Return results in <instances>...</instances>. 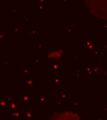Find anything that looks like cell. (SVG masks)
I'll return each mask as SVG.
<instances>
[{
	"instance_id": "6da1fadb",
	"label": "cell",
	"mask_w": 107,
	"mask_h": 120,
	"mask_svg": "<svg viewBox=\"0 0 107 120\" xmlns=\"http://www.w3.org/2000/svg\"><path fill=\"white\" fill-rule=\"evenodd\" d=\"M19 99L20 101L31 102L33 100L32 96L29 94H23L19 95Z\"/></svg>"
},
{
	"instance_id": "7a4b0ae2",
	"label": "cell",
	"mask_w": 107,
	"mask_h": 120,
	"mask_svg": "<svg viewBox=\"0 0 107 120\" xmlns=\"http://www.w3.org/2000/svg\"><path fill=\"white\" fill-rule=\"evenodd\" d=\"M21 72L22 75L26 76H30L31 75V70L30 67H23L21 68Z\"/></svg>"
},
{
	"instance_id": "3957f363",
	"label": "cell",
	"mask_w": 107,
	"mask_h": 120,
	"mask_svg": "<svg viewBox=\"0 0 107 120\" xmlns=\"http://www.w3.org/2000/svg\"><path fill=\"white\" fill-rule=\"evenodd\" d=\"M33 110L28 109L26 110V118L27 120H31L33 119Z\"/></svg>"
},
{
	"instance_id": "277c9868",
	"label": "cell",
	"mask_w": 107,
	"mask_h": 120,
	"mask_svg": "<svg viewBox=\"0 0 107 120\" xmlns=\"http://www.w3.org/2000/svg\"><path fill=\"white\" fill-rule=\"evenodd\" d=\"M18 104L16 102H13L10 103V107L13 109L15 110L16 109H18L19 107Z\"/></svg>"
},
{
	"instance_id": "5b68a950",
	"label": "cell",
	"mask_w": 107,
	"mask_h": 120,
	"mask_svg": "<svg viewBox=\"0 0 107 120\" xmlns=\"http://www.w3.org/2000/svg\"><path fill=\"white\" fill-rule=\"evenodd\" d=\"M26 84L28 87H32L33 86V81L31 79H27L26 80Z\"/></svg>"
},
{
	"instance_id": "8992f818",
	"label": "cell",
	"mask_w": 107,
	"mask_h": 120,
	"mask_svg": "<svg viewBox=\"0 0 107 120\" xmlns=\"http://www.w3.org/2000/svg\"><path fill=\"white\" fill-rule=\"evenodd\" d=\"M20 115V113L17 110H14L12 112V116L15 117H18Z\"/></svg>"
},
{
	"instance_id": "52a82bcc",
	"label": "cell",
	"mask_w": 107,
	"mask_h": 120,
	"mask_svg": "<svg viewBox=\"0 0 107 120\" xmlns=\"http://www.w3.org/2000/svg\"><path fill=\"white\" fill-rule=\"evenodd\" d=\"M5 100L6 102L7 103L10 102L11 100V97L10 95H7L6 96H5Z\"/></svg>"
}]
</instances>
